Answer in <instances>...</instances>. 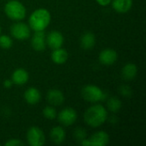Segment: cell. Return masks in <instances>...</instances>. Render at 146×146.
<instances>
[{
	"label": "cell",
	"mask_w": 146,
	"mask_h": 146,
	"mask_svg": "<svg viewBox=\"0 0 146 146\" xmlns=\"http://www.w3.org/2000/svg\"><path fill=\"white\" fill-rule=\"evenodd\" d=\"M108 120V111L106 108L99 104H95L89 107L84 114L85 122L93 127H99Z\"/></svg>",
	"instance_id": "1"
},
{
	"label": "cell",
	"mask_w": 146,
	"mask_h": 146,
	"mask_svg": "<svg viewBox=\"0 0 146 146\" xmlns=\"http://www.w3.org/2000/svg\"><path fill=\"white\" fill-rule=\"evenodd\" d=\"M51 21V15L48 9L39 8L35 9L28 19V26L33 32L45 30Z\"/></svg>",
	"instance_id": "2"
},
{
	"label": "cell",
	"mask_w": 146,
	"mask_h": 146,
	"mask_svg": "<svg viewBox=\"0 0 146 146\" xmlns=\"http://www.w3.org/2000/svg\"><path fill=\"white\" fill-rule=\"evenodd\" d=\"M4 13L10 20L19 21L26 17L27 9L20 1L9 0L4 5Z\"/></svg>",
	"instance_id": "3"
},
{
	"label": "cell",
	"mask_w": 146,
	"mask_h": 146,
	"mask_svg": "<svg viewBox=\"0 0 146 146\" xmlns=\"http://www.w3.org/2000/svg\"><path fill=\"white\" fill-rule=\"evenodd\" d=\"M82 98L89 103H98L106 98L104 92L95 85H86L81 90Z\"/></svg>",
	"instance_id": "4"
},
{
	"label": "cell",
	"mask_w": 146,
	"mask_h": 146,
	"mask_svg": "<svg viewBox=\"0 0 146 146\" xmlns=\"http://www.w3.org/2000/svg\"><path fill=\"white\" fill-rule=\"evenodd\" d=\"M10 34L17 40H26L31 35V28L27 24L19 21L10 27Z\"/></svg>",
	"instance_id": "5"
},
{
	"label": "cell",
	"mask_w": 146,
	"mask_h": 146,
	"mask_svg": "<svg viewBox=\"0 0 146 146\" xmlns=\"http://www.w3.org/2000/svg\"><path fill=\"white\" fill-rule=\"evenodd\" d=\"M27 140L29 145L42 146L45 143V136L42 129L33 126L27 132Z\"/></svg>",
	"instance_id": "6"
},
{
	"label": "cell",
	"mask_w": 146,
	"mask_h": 146,
	"mask_svg": "<svg viewBox=\"0 0 146 146\" xmlns=\"http://www.w3.org/2000/svg\"><path fill=\"white\" fill-rule=\"evenodd\" d=\"M109 134L104 131H98L84 140L80 145L83 146H105L109 144Z\"/></svg>",
	"instance_id": "7"
},
{
	"label": "cell",
	"mask_w": 146,
	"mask_h": 146,
	"mask_svg": "<svg viewBox=\"0 0 146 146\" xmlns=\"http://www.w3.org/2000/svg\"><path fill=\"white\" fill-rule=\"evenodd\" d=\"M59 122L64 127H69L75 123L78 118L77 112L74 109L67 107L62 110L57 115Z\"/></svg>",
	"instance_id": "8"
},
{
	"label": "cell",
	"mask_w": 146,
	"mask_h": 146,
	"mask_svg": "<svg viewBox=\"0 0 146 146\" xmlns=\"http://www.w3.org/2000/svg\"><path fill=\"white\" fill-rule=\"evenodd\" d=\"M45 40L46 45L49 46L51 50H55L62 46L64 43V37L59 31L53 30L45 36Z\"/></svg>",
	"instance_id": "9"
},
{
	"label": "cell",
	"mask_w": 146,
	"mask_h": 146,
	"mask_svg": "<svg viewBox=\"0 0 146 146\" xmlns=\"http://www.w3.org/2000/svg\"><path fill=\"white\" fill-rule=\"evenodd\" d=\"M45 33L44 31H37L34 32V34L33 35L31 38V45L32 48L38 51L41 52L44 51L46 48V40H45Z\"/></svg>",
	"instance_id": "10"
},
{
	"label": "cell",
	"mask_w": 146,
	"mask_h": 146,
	"mask_svg": "<svg viewBox=\"0 0 146 146\" xmlns=\"http://www.w3.org/2000/svg\"><path fill=\"white\" fill-rule=\"evenodd\" d=\"M99 62L105 66H111L113 65L118 59L117 52L111 48H107L103 50L98 56Z\"/></svg>",
	"instance_id": "11"
},
{
	"label": "cell",
	"mask_w": 146,
	"mask_h": 146,
	"mask_svg": "<svg viewBox=\"0 0 146 146\" xmlns=\"http://www.w3.org/2000/svg\"><path fill=\"white\" fill-rule=\"evenodd\" d=\"M46 99L50 105H52L54 107L61 106L64 101V94L59 89H50L48 91L46 95Z\"/></svg>",
	"instance_id": "12"
},
{
	"label": "cell",
	"mask_w": 146,
	"mask_h": 146,
	"mask_svg": "<svg viewBox=\"0 0 146 146\" xmlns=\"http://www.w3.org/2000/svg\"><path fill=\"white\" fill-rule=\"evenodd\" d=\"M28 80L29 74L26 69L22 68H16L11 75V80L13 84L16 86H23L28 81Z\"/></svg>",
	"instance_id": "13"
},
{
	"label": "cell",
	"mask_w": 146,
	"mask_h": 146,
	"mask_svg": "<svg viewBox=\"0 0 146 146\" xmlns=\"http://www.w3.org/2000/svg\"><path fill=\"white\" fill-rule=\"evenodd\" d=\"M24 99L30 105L37 104L41 99V93L37 88L29 87L24 92Z\"/></svg>",
	"instance_id": "14"
},
{
	"label": "cell",
	"mask_w": 146,
	"mask_h": 146,
	"mask_svg": "<svg viewBox=\"0 0 146 146\" xmlns=\"http://www.w3.org/2000/svg\"><path fill=\"white\" fill-rule=\"evenodd\" d=\"M50 137L54 144L61 145L65 141L66 132L62 126H56L51 128L50 132Z\"/></svg>",
	"instance_id": "15"
},
{
	"label": "cell",
	"mask_w": 146,
	"mask_h": 146,
	"mask_svg": "<svg viewBox=\"0 0 146 146\" xmlns=\"http://www.w3.org/2000/svg\"><path fill=\"white\" fill-rule=\"evenodd\" d=\"M50 58L54 63H56L57 65H61L67 62V60L68 58V53L65 49L60 47V48L52 50Z\"/></svg>",
	"instance_id": "16"
},
{
	"label": "cell",
	"mask_w": 146,
	"mask_h": 146,
	"mask_svg": "<svg viewBox=\"0 0 146 146\" xmlns=\"http://www.w3.org/2000/svg\"><path fill=\"white\" fill-rule=\"evenodd\" d=\"M110 3L114 10L121 14L128 12L133 7V0H112Z\"/></svg>",
	"instance_id": "17"
},
{
	"label": "cell",
	"mask_w": 146,
	"mask_h": 146,
	"mask_svg": "<svg viewBox=\"0 0 146 146\" xmlns=\"http://www.w3.org/2000/svg\"><path fill=\"white\" fill-rule=\"evenodd\" d=\"M138 74V68L134 63H127L121 69V76L126 80H133Z\"/></svg>",
	"instance_id": "18"
},
{
	"label": "cell",
	"mask_w": 146,
	"mask_h": 146,
	"mask_svg": "<svg viewBox=\"0 0 146 146\" xmlns=\"http://www.w3.org/2000/svg\"><path fill=\"white\" fill-rule=\"evenodd\" d=\"M80 46L84 50H91L95 46L96 44V37L91 32H86L80 37Z\"/></svg>",
	"instance_id": "19"
},
{
	"label": "cell",
	"mask_w": 146,
	"mask_h": 146,
	"mask_svg": "<svg viewBox=\"0 0 146 146\" xmlns=\"http://www.w3.org/2000/svg\"><path fill=\"white\" fill-rule=\"evenodd\" d=\"M122 107L121 101L117 97H111L107 100V109L112 113H117Z\"/></svg>",
	"instance_id": "20"
},
{
	"label": "cell",
	"mask_w": 146,
	"mask_h": 146,
	"mask_svg": "<svg viewBox=\"0 0 146 146\" xmlns=\"http://www.w3.org/2000/svg\"><path fill=\"white\" fill-rule=\"evenodd\" d=\"M74 138L76 142L81 144L84 140L87 139L86 131L82 127H76L74 131Z\"/></svg>",
	"instance_id": "21"
},
{
	"label": "cell",
	"mask_w": 146,
	"mask_h": 146,
	"mask_svg": "<svg viewBox=\"0 0 146 146\" xmlns=\"http://www.w3.org/2000/svg\"><path fill=\"white\" fill-rule=\"evenodd\" d=\"M43 115L46 119H48V120H54V119L56 118L57 113H56V110L54 106L48 105V106L44 108V110H43Z\"/></svg>",
	"instance_id": "22"
},
{
	"label": "cell",
	"mask_w": 146,
	"mask_h": 146,
	"mask_svg": "<svg viewBox=\"0 0 146 146\" xmlns=\"http://www.w3.org/2000/svg\"><path fill=\"white\" fill-rule=\"evenodd\" d=\"M13 45V39L6 34H0V47L4 50L11 48Z\"/></svg>",
	"instance_id": "23"
},
{
	"label": "cell",
	"mask_w": 146,
	"mask_h": 146,
	"mask_svg": "<svg viewBox=\"0 0 146 146\" xmlns=\"http://www.w3.org/2000/svg\"><path fill=\"white\" fill-rule=\"evenodd\" d=\"M119 92L123 97H126V98H129L133 94V90L131 89L130 86H128L127 85H121L119 87Z\"/></svg>",
	"instance_id": "24"
},
{
	"label": "cell",
	"mask_w": 146,
	"mask_h": 146,
	"mask_svg": "<svg viewBox=\"0 0 146 146\" xmlns=\"http://www.w3.org/2000/svg\"><path fill=\"white\" fill-rule=\"evenodd\" d=\"M24 145V142L19 139H11L5 143V146H23Z\"/></svg>",
	"instance_id": "25"
},
{
	"label": "cell",
	"mask_w": 146,
	"mask_h": 146,
	"mask_svg": "<svg viewBox=\"0 0 146 146\" xmlns=\"http://www.w3.org/2000/svg\"><path fill=\"white\" fill-rule=\"evenodd\" d=\"M13 85H14V84H13L11 79H10V80H9V79H7V80H5L3 81V87H4V88H7V89L11 88Z\"/></svg>",
	"instance_id": "26"
},
{
	"label": "cell",
	"mask_w": 146,
	"mask_h": 146,
	"mask_svg": "<svg viewBox=\"0 0 146 146\" xmlns=\"http://www.w3.org/2000/svg\"><path fill=\"white\" fill-rule=\"evenodd\" d=\"M112 0H96V2L101 5V6H108L109 4H110Z\"/></svg>",
	"instance_id": "27"
},
{
	"label": "cell",
	"mask_w": 146,
	"mask_h": 146,
	"mask_svg": "<svg viewBox=\"0 0 146 146\" xmlns=\"http://www.w3.org/2000/svg\"><path fill=\"white\" fill-rule=\"evenodd\" d=\"M0 34H1V27H0Z\"/></svg>",
	"instance_id": "28"
},
{
	"label": "cell",
	"mask_w": 146,
	"mask_h": 146,
	"mask_svg": "<svg viewBox=\"0 0 146 146\" xmlns=\"http://www.w3.org/2000/svg\"><path fill=\"white\" fill-rule=\"evenodd\" d=\"M0 145H1V144H0Z\"/></svg>",
	"instance_id": "29"
}]
</instances>
